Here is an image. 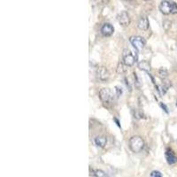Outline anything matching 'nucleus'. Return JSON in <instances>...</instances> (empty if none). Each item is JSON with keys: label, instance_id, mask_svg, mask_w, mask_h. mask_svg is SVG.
Listing matches in <instances>:
<instances>
[{"label": "nucleus", "instance_id": "f257e3e1", "mask_svg": "<svg viewBox=\"0 0 177 177\" xmlns=\"http://www.w3.org/2000/svg\"><path fill=\"white\" fill-rule=\"evenodd\" d=\"M99 98L104 105L109 106L114 102V94L108 88H103L99 91Z\"/></svg>", "mask_w": 177, "mask_h": 177}, {"label": "nucleus", "instance_id": "f03ea898", "mask_svg": "<svg viewBox=\"0 0 177 177\" xmlns=\"http://www.w3.org/2000/svg\"><path fill=\"white\" fill-rule=\"evenodd\" d=\"M144 146V142L140 137H133L129 140V148L133 152H140Z\"/></svg>", "mask_w": 177, "mask_h": 177}, {"label": "nucleus", "instance_id": "7ed1b4c3", "mask_svg": "<svg viewBox=\"0 0 177 177\" xmlns=\"http://www.w3.org/2000/svg\"><path fill=\"white\" fill-rule=\"evenodd\" d=\"M129 42L132 44V46L138 52H140L144 49V47L145 46V43H146L145 40L143 37L138 36V35L131 36L129 38Z\"/></svg>", "mask_w": 177, "mask_h": 177}, {"label": "nucleus", "instance_id": "20e7f679", "mask_svg": "<svg viewBox=\"0 0 177 177\" xmlns=\"http://www.w3.org/2000/svg\"><path fill=\"white\" fill-rule=\"evenodd\" d=\"M122 59H123V63L127 67H132L136 62L137 58L134 57V55H133V53L130 50L125 49L122 52Z\"/></svg>", "mask_w": 177, "mask_h": 177}, {"label": "nucleus", "instance_id": "39448f33", "mask_svg": "<svg viewBox=\"0 0 177 177\" xmlns=\"http://www.w3.org/2000/svg\"><path fill=\"white\" fill-rule=\"evenodd\" d=\"M117 21L122 26V27H127L130 24V17L127 12L123 11L120 13L118 14L117 16Z\"/></svg>", "mask_w": 177, "mask_h": 177}, {"label": "nucleus", "instance_id": "423d86ee", "mask_svg": "<svg viewBox=\"0 0 177 177\" xmlns=\"http://www.w3.org/2000/svg\"><path fill=\"white\" fill-rule=\"evenodd\" d=\"M97 74H98V77L100 81H106L109 77H110V74H109V71L108 69L105 67H98L97 69Z\"/></svg>", "mask_w": 177, "mask_h": 177}, {"label": "nucleus", "instance_id": "0eeeda50", "mask_svg": "<svg viewBox=\"0 0 177 177\" xmlns=\"http://www.w3.org/2000/svg\"><path fill=\"white\" fill-rule=\"evenodd\" d=\"M171 10H172V2L168 1V0H163L159 5V11L163 14L167 15L171 13Z\"/></svg>", "mask_w": 177, "mask_h": 177}, {"label": "nucleus", "instance_id": "6e6552de", "mask_svg": "<svg viewBox=\"0 0 177 177\" xmlns=\"http://www.w3.org/2000/svg\"><path fill=\"white\" fill-rule=\"evenodd\" d=\"M165 156H166V162L169 164V165H173L177 162V157L176 155L174 154V152H173V150H171L170 148H167L166 150V152H165Z\"/></svg>", "mask_w": 177, "mask_h": 177}, {"label": "nucleus", "instance_id": "1a4fd4ad", "mask_svg": "<svg viewBox=\"0 0 177 177\" xmlns=\"http://www.w3.org/2000/svg\"><path fill=\"white\" fill-rule=\"evenodd\" d=\"M137 27L141 30H147L149 28V20L145 15H142L137 22Z\"/></svg>", "mask_w": 177, "mask_h": 177}, {"label": "nucleus", "instance_id": "9d476101", "mask_svg": "<svg viewBox=\"0 0 177 177\" xmlns=\"http://www.w3.org/2000/svg\"><path fill=\"white\" fill-rule=\"evenodd\" d=\"M114 32L113 27L110 23H105L101 28V33L105 36H111Z\"/></svg>", "mask_w": 177, "mask_h": 177}, {"label": "nucleus", "instance_id": "9b49d317", "mask_svg": "<svg viewBox=\"0 0 177 177\" xmlns=\"http://www.w3.org/2000/svg\"><path fill=\"white\" fill-rule=\"evenodd\" d=\"M94 143L96 144L97 146H98L100 148H104L106 145L107 139H106V137L105 136H98V137H95Z\"/></svg>", "mask_w": 177, "mask_h": 177}, {"label": "nucleus", "instance_id": "f8f14e48", "mask_svg": "<svg viewBox=\"0 0 177 177\" xmlns=\"http://www.w3.org/2000/svg\"><path fill=\"white\" fill-rule=\"evenodd\" d=\"M138 67L143 70V71H145V72H150L151 71V65L148 61H145V60H142L138 63Z\"/></svg>", "mask_w": 177, "mask_h": 177}, {"label": "nucleus", "instance_id": "ddd939ff", "mask_svg": "<svg viewBox=\"0 0 177 177\" xmlns=\"http://www.w3.org/2000/svg\"><path fill=\"white\" fill-rule=\"evenodd\" d=\"M91 175L96 176V177H105V176H107V174H106L104 171L98 170V169H97V170H92L91 173Z\"/></svg>", "mask_w": 177, "mask_h": 177}, {"label": "nucleus", "instance_id": "4468645a", "mask_svg": "<svg viewBox=\"0 0 177 177\" xmlns=\"http://www.w3.org/2000/svg\"><path fill=\"white\" fill-rule=\"evenodd\" d=\"M125 67H127V66L123 62H120L118 64V67H117V73L118 74H122V73L126 72L127 68Z\"/></svg>", "mask_w": 177, "mask_h": 177}, {"label": "nucleus", "instance_id": "2eb2a0df", "mask_svg": "<svg viewBox=\"0 0 177 177\" xmlns=\"http://www.w3.org/2000/svg\"><path fill=\"white\" fill-rule=\"evenodd\" d=\"M159 76L161 77V78H166L167 77V75H168V72H167V70L166 69H165V68H160L159 70Z\"/></svg>", "mask_w": 177, "mask_h": 177}, {"label": "nucleus", "instance_id": "dca6fc26", "mask_svg": "<svg viewBox=\"0 0 177 177\" xmlns=\"http://www.w3.org/2000/svg\"><path fill=\"white\" fill-rule=\"evenodd\" d=\"M151 176H152V177H162L163 175H162V173H161L160 172H159V171H152V172L151 173Z\"/></svg>", "mask_w": 177, "mask_h": 177}, {"label": "nucleus", "instance_id": "f3484780", "mask_svg": "<svg viewBox=\"0 0 177 177\" xmlns=\"http://www.w3.org/2000/svg\"><path fill=\"white\" fill-rule=\"evenodd\" d=\"M171 13H173V14L177 13V4H175L174 2H172V10H171Z\"/></svg>", "mask_w": 177, "mask_h": 177}, {"label": "nucleus", "instance_id": "a211bd4d", "mask_svg": "<svg viewBox=\"0 0 177 177\" xmlns=\"http://www.w3.org/2000/svg\"><path fill=\"white\" fill-rule=\"evenodd\" d=\"M115 91H116V96H117V98H119V97L122 94L121 88H120L119 87H115Z\"/></svg>", "mask_w": 177, "mask_h": 177}, {"label": "nucleus", "instance_id": "6ab92c4d", "mask_svg": "<svg viewBox=\"0 0 177 177\" xmlns=\"http://www.w3.org/2000/svg\"><path fill=\"white\" fill-rule=\"evenodd\" d=\"M160 106H161V108L166 113H168V108L166 107V105H164V104H162V103H160Z\"/></svg>", "mask_w": 177, "mask_h": 177}, {"label": "nucleus", "instance_id": "aec40b11", "mask_svg": "<svg viewBox=\"0 0 177 177\" xmlns=\"http://www.w3.org/2000/svg\"><path fill=\"white\" fill-rule=\"evenodd\" d=\"M134 116L137 118V119H140V118H142V116H143V114L141 113H138L137 111H136V113H135V114H134Z\"/></svg>", "mask_w": 177, "mask_h": 177}, {"label": "nucleus", "instance_id": "412c9836", "mask_svg": "<svg viewBox=\"0 0 177 177\" xmlns=\"http://www.w3.org/2000/svg\"><path fill=\"white\" fill-rule=\"evenodd\" d=\"M114 120H115V122H116V123H117V125H118V126H119V127H120V123H119V121H118V120H117V119H114Z\"/></svg>", "mask_w": 177, "mask_h": 177}, {"label": "nucleus", "instance_id": "4be33fe9", "mask_svg": "<svg viewBox=\"0 0 177 177\" xmlns=\"http://www.w3.org/2000/svg\"><path fill=\"white\" fill-rule=\"evenodd\" d=\"M145 1H148V0H145Z\"/></svg>", "mask_w": 177, "mask_h": 177}, {"label": "nucleus", "instance_id": "5701e85b", "mask_svg": "<svg viewBox=\"0 0 177 177\" xmlns=\"http://www.w3.org/2000/svg\"><path fill=\"white\" fill-rule=\"evenodd\" d=\"M176 105H177V103H176Z\"/></svg>", "mask_w": 177, "mask_h": 177}]
</instances>
